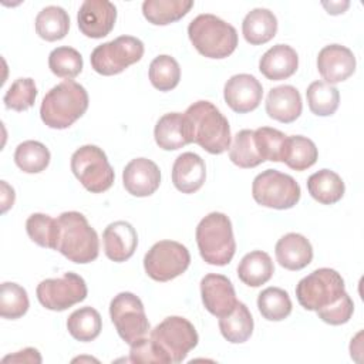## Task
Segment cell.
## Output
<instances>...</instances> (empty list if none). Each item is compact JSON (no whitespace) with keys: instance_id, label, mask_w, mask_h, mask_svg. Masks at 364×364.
<instances>
[{"instance_id":"obj_1","label":"cell","mask_w":364,"mask_h":364,"mask_svg":"<svg viewBox=\"0 0 364 364\" xmlns=\"http://www.w3.org/2000/svg\"><path fill=\"white\" fill-rule=\"evenodd\" d=\"M185 135L209 154L219 155L230 148V127L226 117L209 101H196L183 112Z\"/></svg>"},{"instance_id":"obj_2","label":"cell","mask_w":364,"mask_h":364,"mask_svg":"<svg viewBox=\"0 0 364 364\" xmlns=\"http://www.w3.org/2000/svg\"><path fill=\"white\" fill-rule=\"evenodd\" d=\"M87 108L88 94L85 88L73 80H65L44 95L40 117L48 128L65 129L81 118Z\"/></svg>"},{"instance_id":"obj_3","label":"cell","mask_w":364,"mask_h":364,"mask_svg":"<svg viewBox=\"0 0 364 364\" xmlns=\"http://www.w3.org/2000/svg\"><path fill=\"white\" fill-rule=\"evenodd\" d=\"M57 250L70 262L85 264L98 257L100 239L87 218L75 210L63 212L58 218Z\"/></svg>"},{"instance_id":"obj_4","label":"cell","mask_w":364,"mask_h":364,"mask_svg":"<svg viewBox=\"0 0 364 364\" xmlns=\"http://www.w3.org/2000/svg\"><path fill=\"white\" fill-rule=\"evenodd\" d=\"M188 36L199 54L208 58H226L237 47L236 28L215 14H199L188 26Z\"/></svg>"},{"instance_id":"obj_5","label":"cell","mask_w":364,"mask_h":364,"mask_svg":"<svg viewBox=\"0 0 364 364\" xmlns=\"http://www.w3.org/2000/svg\"><path fill=\"white\" fill-rule=\"evenodd\" d=\"M196 243L208 264L225 266L236 252L232 222L222 212H210L196 226Z\"/></svg>"},{"instance_id":"obj_6","label":"cell","mask_w":364,"mask_h":364,"mask_svg":"<svg viewBox=\"0 0 364 364\" xmlns=\"http://www.w3.org/2000/svg\"><path fill=\"white\" fill-rule=\"evenodd\" d=\"M346 294L341 274L330 267H320L303 277L296 286L299 304L310 311L323 310Z\"/></svg>"},{"instance_id":"obj_7","label":"cell","mask_w":364,"mask_h":364,"mask_svg":"<svg viewBox=\"0 0 364 364\" xmlns=\"http://www.w3.org/2000/svg\"><path fill=\"white\" fill-rule=\"evenodd\" d=\"M71 171L91 193L108 191L115 179L105 152L97 145H82L71 156Z\"/></svg>"},{"instance_id":"obj_8","label":"cell","mask_w":364,"mask_h":364,"mask_svg":"<svg viewBox=\"0 0 364 364\" xmlns=\"http://www.w3.org/2000/svg\"><path fill=\"white\" fill-rule=\"evenodd\" d=\"M144 55V43L134 36H119L97 46L90 57L91 67L101 75H115L138 63Z\"/></svg>"},{"instance_id":"obj_9","label":"cell","mask_w":364,"mask_h":364,"mask_svg":"<svg viewBox=\"0 0 364 364\" xmlns=\"http://www.w3.org/2000/svg\"><path fill=\"white\" fill-rule=\"evenodd\" d=\"M252 196L264 208L290 209L300 200L301 189L293 176L277 169H266L253 179Z\"/></svg>"},{"instance_id":"obj_10","label":"cell","mask_w":364,"mask_h":364,"mask_svg":"<svg viewBox=\"0 0 364 364\" xmlns=\"http://www.w3.org/2000/svg\"><path fill=\"white\" fill-rule=\"evenodd\" d=\"M151 338L169 357L171 363H181L198 346L199 336L193 324L181 316L164 318L151 331Z\"/></svg>"},{"instance_id":"obj_11","label":"cell","mask_w":364,"mask_h":364,"mask_svg":"<svg viewBox=\"0 0 364 364\" xmlns=\"http://www.w3.org/2000/svg\"><path fill=\"white\" fill-rule=\"evenodd\" d=\"M189 263V250L175 240L156 242L144 257L145 273L155 282H169L181 276Z\"/></svg>"},{"instance_id":"obj_12","label":"cell","mask_w":364,"mask_h":364,"mask_svg":"<svg viewBox=\"0 0 364 364\" xmlns=\"http://www.w3.org/2000/svg\"><path fill=\"white\" fill-rule=\"evenodd\" d=\"M109 316L118 336L129 346L145 337L149 330L144 304L141 299L131 291H121L111 300Z\"/></svg>"},{"instance_id":"obj_13","label":"cell","mask_w":364,"mask_h":364,"mask_svg":"<svg viewBox=\"0 0 364 364\" xmlns=\"http://www.w3.org/2000/svg\"><path fill=\"white\" fill-rule=\"evenodd\" d=\"M88 293L85 280L73 272L57 279H46L36 289L40 304L53 311H64L85 300Z\"/></svg>"},{"instance_id":"obj_14","label":"cell","mask_w":364,"mask_h":364,"mask_svg":"<svg viewBox=\"0 0 364 364\" xmlns=\"http://www.w3.org/2000/svg\"><path fill=\"white\" fill-rule=\"evenodd\" d=\"M117 20V7L108 0H85L78 10L80 31L90 38H102L111 33Z\"/></svg>"},{"instance_id":"obj_15","label":"cell","mask_w":364,"mask_h":364,"mask_svg":"<svg viewBox=\"0 0 364 364\" xmlns=\"http://www.w3.org/2000/svg\"><path fill=\"white\" fill-rule=\"evenodd\" d=\"M223 97L230 109L237 114H246L256 109L262 102L263 87L255 75L236 74L226 81Z\"/></svg>"},{"instance_id":"obj_16","label":"cell","mask_w":364,"mask_h":364,"mask_svg":"<svg viewBox=\"0 0 364 364\" xmlns=\"http://www.w3.org/2000/svg\"><path fill=\"white\" fill-rule=\"evenodd\" d=\"M200 296L205 309L216 317L230 314L237 303L232 282L218 273H209L200 280Z\"/></svg>"},{"instance_id":"obj_17","label":"cell","mask_w":364,"mask_h":364,"mask_svg":"<svg viewBox=\"0 0 364 364\" xmlns=\"http://www.w3.org/2000/svg\"><path fill=\"white\" fill-rule=\"evenodd\" d=\"M317 70L323 80L333 85L353 75L355 71V57L346 46L330 44L318 51Z\"/></svg>"},{"instance_id":"obj_18","label":"cell","mask_w":364,"mask_h":364,"mask_svg":"<svg viewBox=\"0 0 364 364\" xmlns=\"http://www.w3.org/2000/svg\"><path fill=\"white\" fill-rule=\"evenodd\" d=\"M122 183L128 193L136 198L152 195L161 183L158 165L146 158H135L122 171Z\"/></svg>"},{"instance_id":"obj_19","label":"cell","mask_w":364,"mask_h":364,"mask_svg":"<svg viewBox=\"0 0 364 364\" xmlns=\"http://www.w3.org/2000/svg\"><path fill=\"white\" fill-rule=\"evenodd\" d=\"M102 242L105 256L112 262L121 263L134 255L138 246V235L129 222L117 220L104 229Z\"/></svg>"},{"instance_id":"obj_20","label":"cell","mask_w":364,"mask_h":364,"mask_svg":"<svg viewBox=\"0 0 364 364\" xmlns=\"http://www.w3.org/2000/svg\"><path fill=\"white\" fill-rule=\"evenodd\" d=\"M206 179L205 161L193 152L181 154L172 166V182L182 193H195Z\"/></svg>"},{"instance_id":"obj_21","label":"cell","mask_w":364,"mask_h":364,"mask_svg":"<svg viewBox=\"0 0 364 364\" xmlns=\"http://www.w3.org/2000/svg\"><path fill=\"white\" fill-rule=\"evenodd\" d=\"M303 109L301 95L293 85H279L269 91L266 98V114L283 124L296 121Z\"/></svg>"},{"instance_id":"obj_22","label":"cell","mask_w":364,"mask_h":364,"mask_svg":"<svg viewBox=\"0 0 364 364\" xmlns=\"http://www.w3.org/2000/svg\"><path fill=\"white\" fill-rule=\"evenodd\" d=\"M279 264L287 270H301L313 260V247L307 237L300 233L282 236L274 247Z\"/></svg>"},{"instance_id":"obj_23","label":"cell","mask_w":364,"mask_h":364,"mask_svg":"<svg viewBox=\"0 0 364 364\" xmlns=\"http://www.w3.org/2000/svg\"><path fill=\"white\" fill-rule=\"evenodd\" d=\"M299 67V55L294 48L287 44H276L270 47L259 61L260 73L272 81H280L291 77Z\"/></svg>"},{"instance_id":"obj_24","label":"cell","mask_w":364,"mask_h":364,"mask_svg":"<svg viewBox=\"0 0 364 364\" xmlns=\"http://www.w3.org/2000/svg\"><path fill=\"white\" fill-rule=\"evenodd\" d=\"M245 40L252 46L270 41L277 33V18L269 9L257 7L250 10L242 23Z\"/></svg>"},{"instance_id":"obj_25","label":"cell","mask_w":364,"mask_h":364,"mask_svg":"<svg viewBox=\"0 0 364 364\" xmlns=\"http://www.w3.org/2000/svg\"><path fill=\"white\" fill-rule=\"evenodd\" d=\"M274 273L272 257L263 250H253L242 257L237 266V277L249 287H259L269 282Z\"/></svg>"},{"instance_id":"obj_26","label":"cell","mask_w":364,"mask_h":364,"mask_svg":"<svg viewBox=\"0 0 364 364\" xmlns=\"http://www.w3.org/2000/svg\"><path fill=\"white\" fill-rule=\"evenodd\" d=\"M307 191L318 203L333 205L343 198L346 186L338 173L330 169H320L309 176Z\"/></svg>"},{"instance_id":"obj_27","label":"cell","mask_w":364,"mask_h":364,"mask_svg":"<svg viewBox=\"0 0 364 364\" xmlns=\"http://www.w3.org/2000/svg\"><path fill=\"white\" fill-rule=\"evenodd\" d=\"M192 7V0H145L142 14L151 24L166 26L181 20Z\"/></svg>"},{"instance_id":"obj_28","label":"cell","mask_w":364,"mask_h":364,"mask_svg":"<svg viewBox=\"0 0 364 364\" xmlns=\"http://www.w3.org/2000/svg\"><path fill=\"white\" fill-rule=\"evenodd\" d=\"M155 142L159 148L165 151H176L188 145L185 135L183 114L181 112H168L162 115L154 129Z\"/></svg>"},{"instance_id":"obj_29","label":"cell","mask_w":364,"mask_h":364,"mask_svg":"<svg viewBox=\"0 0 364 364\" xmlns=\"http://www.w3.org/2000/svg\"><path fill=\"white\" fill-rule=\"evenodd\" d=\"M219 330L229 343L240 344L247 341L253 333V317L247 306L237 301L230 314L219 317Z\"/></svg>"},{"instance_id":"obj_30","label":"cell","mask_w":364,"mask_h":364,"mask_svg":"<svg viewBox=\"0 0 364 364\" xmlns=\"http://www.w3.org/2000/svg\"><path fill=\"white\" fill-rule=\"evenodd\" d=\"M318 151L316 144L303 135L287 136L282 162H284L290 169L306 171L317 162Z\"/></svg>"},{"instance_id":"obj_31","label":"cell","mask_w":364,"mask_h":364,"mask_svg":"<svg viewBox=\"0 0 364 364\" xmlns=\"http://www.w3.org/2000/svg\"><path fill=\"white\" fill-rule=\"evenodd\" d=\"M36 31L46 41L64 38L70 30L68 13L60 6H47L36 17Z\"/></svg>"},{"instance_id":"obj_32","label":"cell","mask_w":364,"mask_h":364,"mask_svg":"<svg viewBox=\"0 0 364 364\" xmlns=\"http://www.w3.org/2000/svg\"><path fill=\"white\" fill-rule=\"evenodd\" d=\"M67 330L71 337L78 341H92L102 330L101 316L94 307H80L68 316Z\"/></svg>"},{"instance_id":"obj_33","label":"cell","mask_w":364,"mask_h":364,"mask_svg":"<svg viewBox=\"0 0 364 364\" xmlns=\"http://www.w3.org/2000/svg\"><path fill=\"white\" fill-rule=\"evenodd\" d=\"M310 111L317 117L333 115L340 104L338 90L326 81H313L306 91Z\"/></svg>"},{"instance_id":"obj_34","label":"cell","mask_w":364,"mask_h":364,"mask_svg":"<svg viewBox=\"0 0 364 364\" xmlns=\"http://www.w3.org/2000/svg\"><path fill=\"white\" fill-rule=\"evenodd\" d=\"M48 148L38 141H24L17 145L14 152L16 165L26 173H38L50 164Z\"/></svg>"},{"instance_id":"obj_35","label":"cell","mask_w":364,"mask_h":364,"mask_svg":"<svg viewBox=\"0 0 364 364\" xmlns=\"http://www.w3.org/2000/svg\"><path fill=\"white\" fill-rule=\"evenodd\" d=\"M257 309L269 321H282L291 313V300L286 290L267 287L257 296Z\"/></svg>"},{"instance_id":"obj_36","label":"cell","mask_w":364,"mask_h":364,"mask_svg":"<svg viewBox=\"0 0 364 364\" xmlns=\"http://www.w3.org/2000/svg\"><path fill=\"white\" fill-rule=\"evenodd\" d=\"M28 237L41 247L57 250L58 243V220L46 213H33L26 220Z\"/></svg>"},{"instance_id":"obj_37","label":"cell","mask_w":364,"mask_h":364,"mask_svg":"<svg viewBox=\"0 0 364 364\" xmlns=\"http://www.w3.org/2000/svg\"><path fill=\"white\" fill-rule=\"evenodd\" d=\"M149 81L159 91H171L173 90L181 80V67L178 61L168 55L161 54L155 57L149 64Z\"/></svg>"},{"instance_id":"obj_38","label":"cell","mask_w":364,"mask_h":364,"mask_svg":"<svg viewBox=\"0 0 364 364\" xmlns=\"http://www.w3.org/2000/svg\"><path fill=\"white\" fill-rule=\"evenodd\" d=\"M229 159L239 168H255L263 164L255 144V131L242 129L235 135L229 148Z\"/></svg>"},{"instance_id":"obj_39","label":"cell","mask_w":364,"mask_h":364,"mask_svg":"<svg viewBox=\"0 0 364 364\" xmlns=\"http://www.w3.org/2000/svg\"><path fill=\"white\" fill-rule=\"evenodd\" d=\"M30 307L28 296L24 287L13 282L1 283L0 289V316L16 320L23 317Z\"/></svg>"},{"instance_id":"obj_40","label":"cell","mask_w":364,"mask_h":364,"mask_svg":"<svg viewBox=\"0 0 364 364\" xmlns=\"http://www.w3.org/2000/svg\"><path fill=\"white\" fill-rule=\"evenodd\" d=\"M81 54L68 46L54 48L48 55V67L51 73L60 78L73 80L82 71Z\"/></svg>"},{"instance_id":"obj_41","label":"cell","mask_w":364,"mask_h":364,"mask_svg":"<svg viewBox=\"0 0 364 364\" xmlns=\"http://www.w3.org/2000/svg\"><path fill=\"white\" fill-rule=\"evenodd\" d=\"M287 135L270 127H260L255 129V144L262 161L282 162Z\"/></svg>"},{"instance_id":"obj_42","label":"cell","mask_w":364,"mask_h":364,"mask_svg":"<svg viewBox=\"0 0 364 364\" xmlns=\"http://www.w3.org/2000/svg\"><path fill=\"white\" fill-rule=\"evenodd\" d=\"M37 87L33 78H17L6 91L3 102L6 108L14 111H26L36 102Z\"/></svg>"},{"instance_id":"obj_43","label":"cell","mask_w":364,"mask_h":364,"mask_svg":"<svg viewBox=\"0 0 364 364\" xmlns=\"http://www.w3.org/2000/svg\"><path fill=\"white\" fill-rule=\"evenodd\" d=\"M131 363H171L169 357L161 350V347L149 337H142L131 344L129 348Z\"/></svg>"},{"instance_id":"obj_44","label":"cell","mask_w":364,"mask_h":364,"mask_svg":"<svg viewBox=\"0 0 364 364\" xmlns=\"http://www.w3.org/2000/svg\"><path fill=\"white\" fill-rule=\"evenodd\" d=\"M354 311V303L351 300V297L346 293L337 303L323 309V310H317V316L318 318H321L324 323L331 324V326H340L347 323Z\"/></svg>"},{"instance_id":"obj_45","label":"cell","mask_w":364,"mask_h":364,"mask_svg":"<svg viewBox=\"0 0 364 364\" xmlns=\"http://www.w3.org/2000/svg\"><path fill=\"white\" fill-rule=\"evenodd\" d=\"M1 361L3 363H36V364H40L43 360H41V355L37 348L27 347L21 351H17L14 354H9V355L3 357Z\"/></svg>"},{"instance_id":"obj_46","label":"cell","mask_w":364,"mask_h":364,"mask_svg":"<svg viewBox=\"0 0 364 364\" xmlns=\"http://www.w3.org/2000/svg\"><path fill=\"white\" fill-rule=\"evenodd\" d=\"M14 189L7 185L6 181H1V212H7L9 208L14 203Z\"/></svg>"},{"instance_id":"obj_47","label":"cell","mask_w":364,"mask_h":364,"mask_svg":"<svg viewBox=\"0 0 364 364\" xmlns=\"http://www.w3.org/2000/svg\"><path fill=\"white\" fill-rule=\"evenodd\" d=\"M323 6L327 9V13H328V14H340V13H344V10L350 6V3H348V1H344V3L341 4V1H337V3L330 1V4L323 3Z\"/></svg>"}]
</instances>
